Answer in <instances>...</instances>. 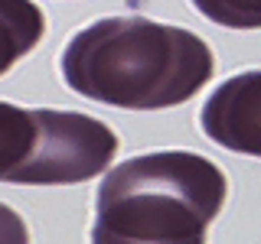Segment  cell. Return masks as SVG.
Returning <instances> with one entry per match:
<instances>
[{"mask_svg": "<svg viewBox=\"0 0 261 244\" xmlns=\"http://www.w3.org/2000/svg\"><path fill=\"white\" fill-rule=\"evenodd\" d=\"M114 153H118L114 130L92 114L20 108L0 101V182H88L105 173Z\"/></svg>", "mask_w": 261, "mask_h": 244, "instance_id": "3", "label": "cell"}, {"mask_svg": "<svg viewBox=\"0 0 261 244\" xmlns=\"http://www.w3.org/2000/svg\"><path fill=\"white\" fill-rule=\"evenodd\" d=\"M0 244H30L27 222L4 202H0Z\"/></svg>", "mask_w": 261, "mask_h": 244, "instance_id": "7", "label": "cell"}, {"mask_svg": "<svg viewBox=\"0 0 261 244\" xmlns=\"http://www.w3.org/2000/svg\"><path fill=\"white\" fill-rule=\"evenodd\" d=\"M46 20L33 0H0V75L43 39Z\"/></svg>", "mask_w": 261, "mask_h": 244, "instance_id": "5", "label": "cell"}, {"mask_svg": "<svg viewBox=\"0 0 261 244\" xmlns=\"http://www.w3.org/2000/svg\"><path fill=\"white\" fill-rule=\"evenodd\" d=\"M212 143L261 160V69L225 78L199 111Z\"/></svg>", "mask_w": 261, "mask_h": 244, "instance_id": "4", "label": "cell"}, {"mask_svg": "<svg viewBox=\"0 0 261 244\" xmlns=\"http://www.w3.org/2000/svg\"><path fill=\"white\" fill-rule=\"evenodd\" d=\"M212 72V49L196 33L147 16L95 20L62 49L65 85L82 98L124 111L176 108Z\"/></svg>", "mask_w": 261, "mask_h": 244, "instance_id": "1", "label": "cell"}, {"mask_svg": "<svg viewBox=\"0 0 261 244\" xmlns=\"http://www.w3.org/2000/svg\"><path fill=\"white\" fill-rule=\"evenodd\" d=\"M225 192V173L202 153L134 157L98 186L92 244H206Z\"/></svg>", "mask_w": 261, "mask_h": 244, "instance_id": "2", "label": "cell"}, {"mask_svg": "<svg viewBox=\"0 0 261 244\" xmlns=\"http://www.w3.org/2000/svg\"><path fill=\"white\" fill-rule=\"evenodd\" d=\"M196 13L225 29H261V0H190Z\"/></svg>", "mask_w": 261, "mask_h": 244, "instance_id": "6", "label": "cell"}]
</instances>
